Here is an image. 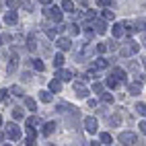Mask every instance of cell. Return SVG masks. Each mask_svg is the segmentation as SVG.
Wrapping results in <instances>:
<instances>
[{"instance_id":"6da1fadb","label":"cell","mask_w":146,"mask_h":146,"mask_svg":"<svg viewBox=\"0 0 146 146\" xmlns=\"http://www.w3.org/2000/svg\"><path fill=\"white\" fill-rule=\"evenodd\" d=\"M119 54H121V58H130V56H134V54H138V43L136 41H125L123 45H121V50H119Z\"/></svg>"},{"instance_id":"7a4b0ae2","label":"cell","mask_w":146,"mask_h":146,"mask_svg":"<svg viewBox=\"0 0 146 146\" xmlns=\"http://www.w3.org/2000/svg\"><path fill=\"white\" fill-rule=\"evenodd\" d=\"M119 144H125V146L138 144V136H136L134 132H121L119 134Z\"/></svg>"},{"instance_id":"3957f363","label":"cell","mask_w":146,"mask_h":146,"mask_svg":"<svg viewBox=\"0 0 146 146\" xmlns=\"http://www.w3.org/2000/svg\"><path fill=\"white\" fill-rule=\"evenodd\" d=\"M6 136H8V138H11V140H19V138H21V128H19V125L17 123H6Z\"/></svg>"},{"instance_id":"277c9868","label":"cell","mask_w":146,"mask_h":146,"mask_svg":"<svg viewBox=\"0 0 146 146\" xmlns=\"http://www.w3.org/2000/svg\"><path fill=\"white\" fill-rule=\"evenodd\" d=\"M45 15L50 17L52 21H56V23H60V21H62V11H60L58 6H52V8H47V11H45Z\"/></svg>"},{"instance_id":"5b68a950","label":"cell","mask_w":146,"mask_h":146,"mask_svg":"<svg viewBox=\"0 0 146 146\" xmlns=\"http://www.w3.org/2000/svg\"><path fill=\"white\" fill-rule=\"evenodd\" d=\"M72 89L76 91V95H78V97H86V93H89V91H86V86H84L80 80H74V82H72Z\"/></svg>"},{"instance_id":"8992f818","label":"cell","mask_w":146,"mask_h":146,"mask_svg":"<svg viewBox=\"0 0 146 146\" xmlns=\"http://www.w3.org/2000/svg\"><path fill=\"white\" fill-rule=\"evenodd\" d=\"M84 130L89 132V134H95L97 132V119L95 117H86L84 119Z\"/></svg>"},{"instance_id":"52a82bcc","label":"cell","mask_w":146,"mask_h":146,"mask_svg":"<svg viewBox=\"0 0 146 146\" xmlns=\"http://www.w3.org/2000/svg\"><path fill=\"white\" fill-rule=\"evenodd\" d=\"M4 23H6V25H17V23H19V15H17L15 11H8V13L4 15Z\"/></svg>"},{"instance_id":"ba28073f","label":"cell","mask_w":146,"mask_h":146,"mask_svg":"<svg viewBox=\"0 0 146 146\" xmlns=\"http://www.w3.org/2000/svg\"><path fill=\"white\" fill-rule=\"evenodd\" d=\"M56 45L60 47V50H64V52L72 50V43H70V39H66V37H60V39H56Z\"/></svg>"},{"instance_id":"9c48e42d","label":"cell","mask_w":146,"mask_h":146,"mask_svg":"<svg viewBox=\"0 0 146 146\" xmlns=\"http://www.w3.org/2000/svg\"><path fill=\"white\" fill-rule=\"evenodd\" d=\"M27 50L29 52H35L37 50V37H35V33H31L27 37Z\"/></svg>"},{"instance_id":"30bf717a","label":"cell","mask_w":146,"mask_h":146,"mask_svg":"<svg viewBox=\"0 0 146 146\" xmlns=\"http://www.w3.org/2000/svg\"><path fill=\"white\" fill-rule=\"evenodd\" d=\"M109 66V62L105 60V58H97V60L93 62V70H103V68Z\"/></svg>"},{"instance_id":"8fae6325","label":"cell","mask_w":146,"mask_h":146,"mask_svg":"<svg viewBox=\"0 0 146 146\" xmlns=\"http://www.w3.org/2000/svg\"><path fill=\"white\" fill-rule=\"evenodd\" d=\"M91 27H95V33H99V35L107 31V25H105V19H103V21H95V23H93Z\"/></svg>"},{"instance_id":"7c38bea8","label":"cell","mask_w":146,"mask_h":146,"mask_svg":"<svg viewBox=\"0 0 146 146\" xmlns=\"http://www.w3.org/2000/svg\"><path fill=\"white\" fill-rule=\"evenodd\" d=\"M136 23H130V21H123V33L125 35H134V31H136Z\"/></svg>"},{"instance_id":"4fadbf2b","label":"cell","mask_w":146,"mask_h":146,"mask_svg":"<svg viewBox=\"0 0 146 146\" xmlns=\"http://www.w3.org/2000/svg\"><path fill=\"white\" fill-rule=\"evenodd\" d=\"M50 91H52V93H60V91H62V80H60V78L50 80Z\"/></svg>"},{"instance_id":"5bb4252c","label":"cell","mask_w":146,"mask_h":146,"mask_svg":"<svg viewBox=\"0 0 146 146\" xmlns=\"http://www.w3.org/2000/svg\"><path fill=\"white\" fill-rule=\"evenodd\" d=\"M113 76H115V78H117L119 82H125V78H128L125 70H121V68H113Z\"/></svg>"},{"instance_id":"9a60e30c","label":"cell","mask_w":146,"mask_h":146,"mask_svg":"<svg viewBox=\"0 0 146 146\" xmlns=\"http://www.w3.org/2000/svg\"><path fill=\"white\" fill-rule=\"evenodd\" d=\"M72 76H74L72 70H58V78L60 80H72Z\"/></svg>"},{"instance_id":"2e32d148","label":"cell","mask_w":146,"mask_h":146,"mask_svg":"<svg viewBox=\"0 0 146 146\" xmlns=\"http://www.w3.org/2000/svg\"><path fill=\"white\" fill-rule=\"evenodd\" d=\"M17 64H19V56L13 54V56H11V64H8V70H6V72H8V74H13V72L17 70Z\"/></svg>"},{"instance_id":"e0dca14e","label":"cell","mask_w":146,"mask_h":146,"mask_svg":"<svg viewBox=\"0 0 146 146\" xmlns=\"http://www.w3.org/2000/svg\"><path fill=\"white\" fill-rule=\"evenodd\" d=\"M39 99L43 101V103H52V91H39Z\"/></svg>"},{"instance_id":"ac0fdd59","label":"cell","mask_w":146,"mask_h":146,"mask_svg":"<svg viewBox=\"0 0 146 146\" xmlns=\"http://www.w3.org/2000/svg\"><path fill=\"white\" fill-rule=\"evenodd\" d=\"M128 91H130V95H140L142 93V84L140 82H132Z\"/></svg>"},{"instance_id":"d6986e66","label":"cell","mask_w":146,"mask_h":146,"mask_svg":"<svg viewBox=\"0 0 146 146\" xmlns=\"http://www.w3.org/2000/svg\"><path fill=\"white\" fill-rule=\"evenodd\" d=\"M117 82H119V80L115 78L113 74H111V76H107V78H105V84L109 86V89H117Z\"/></svg>"},{"instance_id":"ffe728a7","label":"cell","mask_w":146,"mask_h":146,"mask_svg":"<svg viewBox=\"0 0 146 146\" xmlns=\"http://www.w3.org/2000/svg\"><path fill=\"white\" fill-rule=\"evenodd\" d=\"M121 35H123V23H117L113 27V37L117 39V37H121Z\"/></svg>"},{"instance_id":"44dd1931","label":"cell","mask_w":146,"mask_h":146,"mask_svg":"<svg viewBox=\"0 0 146 146\" xmlns=\"http://www.w3.org/2000/svg\"><path fill=\"white\" fill-rule=\"evenodd\" d=\"M54 130H56V121H47V123L43 125V134H45V136H50Z\"/></svg>"},{"instance_id":"7402d4cb","label":"cell","mask_w":146,"mask_h":146,"mask_svg":"<svg viewBox=\"0 0 146 146\" xmlns=\"http://www.w3.org/2000/svg\"><path fill=\"white\" fill-rule=\"evenodd\" d=\"M64 66V56L62 54H56L54 56V68H62Z\"/></svg>"},{"instance_id":"603a6c76","label":"cell","mask_w":146,"mask_h":146,"mask_svg":"<svg viewBox=\"0 0 146 146\" xmlns=\"http://www.w3.org/2000/svg\"><path fill=\"white\" fill-rule=\"evenodd\" d=\"M25 107H27V109H31V111H35L37 109V103L31 99V97H25Z\"/></svg>"},{"instance_id":"cb8c5ba5","label":"cell","mask_w":146,"mask_h":146,"mask_svg":"<svg viewBox=\"0 0 146 146\" xmlns=\"http://www.w3.org/2000/svg\"><path fill=\"white\" fill-rule=\"evenodd\" d=\"M23 115H25L23 107H15V109H13V117L15 119H23Z\"/></svg>"},{"instance_id":"d4e9b609","label":"cell","mask_w":146,"mask_h":146,"mask_svg":"<svg viewBox=\"0 0 146 146\" xmlns=\"http://www.w3.org/2000/svg\"><path fill=\"white\" fill-rule=\"evenodd\" d=\"M68 33H70L72 37H74V35H78V33H80V29H78V25H76V23H72V25H68Z\"/></svg>"},{"instance_id":"484cf974","label":"cell","mask_w":146,"mask_h":146,"mask_svg":"<svg viewBox=\"0 0 146 146\" xmlns=\"http://www.w3.org/2000/svg\"><path fill=\"white\" fill-rule=\"evenodd\" d=\"M8 91H11L15 97H23V89H21V86H19V84H15V86H11V89H8Z\"/></svg>"},{"instance_id":"4316f807","label":"cell","mask_w":146,"mask_h":146,"mask_svg":"<svg viewBox=\"0 0 146 146\" xmlns=\"http://www.w3.org/2000/svg\"><path fill=\"white\" fill-rule=\"evenodd\" d=\"M62 8H64V11H68V13H72V11H74V4H72V0H64Z\"/></svg>"},{"instance_id":"83f0119b","label":"cell","mask_w":146,"mask_h":146,"mask_svg":"<svg viewBox=\"0 0 146 146\" xmlns=\"http://www.w3.org/2000/svg\"><path fill=\"white\" fill-rule=\"evenodd\" d=\"M19 6L25 8V11H31V8H33V4L29 2V0H19Z\"/></svg>"},{"instance_id":"f1b7e54d","label":"cell","mask_w":146,"mask_h":146,"mask_svg":"<svg viewBox=\"0 0 146 146\" xmlns=\"http://www.w3.org/2000/svg\"><path fill=\"white\" fill-rule=\"evenodd\" d=\"M101 101H103V103H107V105H109V103H113V97H111L109 93H101Z\"/></svg>"},{"instance_id":"f546056e","label":"cell","mask_w":146,"mask_h":146,"mask_svg":"<svg viewBox=\"0 0 146 146\" xmlns=\"http://www.w3.org/2000/svg\"><path fill=\"white\" fill-rule=\"evenodd\" d=\"M101 144H111V134L103 132V134H101Z\"/></svg>"},{"instance_id":"4dcf8cb0","label":"cell","mask_w":146,"mask_h":146,"mask_svg":"<svg viewBox=\"0 0 146 146\" xmlns=\"http://www.w3.org/2000/svg\"><path fill=\"white\" fill-rule=\"evenodd\" d=\"M101 17L105 19V21H113V19H115V15H113L111 11H103V13H101Z\"/></svg>"},{"instance_id":"1f68e13d","label":"cell","mask_w":146,"mask_h":146,"mask_svg":"<svg viewBox=\"0 0 146 146\" xmlns=\"http://www.w3.org/2000/svg\"><path fill=\"white\" fill-rule=\"evenodd\" d=\"M136 111H138L140 115H144V117H146V103H138V105H136Z\"/></svg>"},{"instance_id":"d6a6232c","label":"cell","mask_w":146,"mask_h":146,"mask_svg":"<svg viewBox=\"0 0 146 146\" xmlns=\"http://www.w3.org/2000/svg\"><path fill=\"white\" fill-rule=\"evenodd\" d=\"M45 33L50 39H56V33H58V29H52V27H45Z\"/></svg>"},{"instance_id":"836d02e7","label":"cell","mask_w":146,"mask_h":146,"mask_svg":"<svg viewBox=\"0 0 146 146\" xmlns=\"http://www.w3.org/2000/svg\"><path fill=\"white\" fill-rule=\"evenodd\" d=\"M8 93H11V91H6V89L0 91V101H2V103H6V101H8Z\"/></svg>"},{"instance_id":"e575fe53","label":"cell","mask_w":146,"mask_h":146,"mask_svg":"<svg viewBox=\"0 0 146 146\" xmlns=\"http://www.w3.org/2000/svg\"><path fill=\"white\" fill-rule=\"evenodd\" d=\"M37 123H41V119H39V117H29V119H27V125H33V128H35Z\"/></svg>"},{"instance_id":"d590c367","label":"cell","mask_w":146,"mask_h":146,"mask_svg":"<svg viewBox=\"0 0 146 146\" xmlns=\"http://www.w3.org/2000/svg\"><path fill=\"white\" fill-rule=\"evenodd\" d=\"M84 35L89 37V39H91V37H95V29H91L89 25H86V27H84Z\"/></svg>"},{"instance_id":"8d00e7d4","label":"cell","mask_w":146,"mask_h":146,"mask_svg":"<svg viewBox=\"0 0 146 146\" xmlns=\"http://www.w3.org/2000/svg\"><path fill=\"white\" fill-rule=\"evenodd\" d=\"M33 66H35V70H39V72H41V70H43V68H45L41 60H33Z\"/></svg>"},{"instance_id":"74e56055","label":"cell","mask_w":146,"mask_h":146,"mask_svg":"<svg viewBox=\"0 0 146 146\" xmlns=\"http://www.w3.org/2000/svg\"><path fill=\"white\" fill-rule=\"evenodd\" d=\"M82 17L86 19V21H93V19H95V13H93V11H84V13H82Z\"/></svg>"},{"instance_id":"f35d334b","label":"cell","mask_w":146,"mask_h":146,"mask_svg":"<svg viewBox=\"0 0 146 146\" xmlns=\"http://www.w3.org/2000/svg\"><path fill=\"white\" fill-rule=\"evenodd\" d=\"M136 27H138V29H146V19H138V21H136Z\"/></svg>"},{"instance_id":"ab89813d","label":"cell","mask_w":146,"mask_h":146,"mask_svg":"<svg viewBox=\"0 0 146 146\" xmlns=\"http://www.w3.org/2000/svg\"><path fill=\"white\" fill-rule=\"evenodd\" d=\"M107 50L115 52V50H117V41H107Z\"/></svg>"},{"instance_id":"60d3db41","label":"cell","mask_w":146,"mask_h":146,"mask_svg":"<svg viewBox=\"0 0 146 146\" xmlns=\"http://www.w3.org/2000/svg\"><path fill=\"white\" fill-rule=\"evenodd\" d=\"M97 52H99V54H105V52H107V43H99V45H97Z\"/></svg>"},{"instance_id":"b9f144b4","label":"cell","mask_w":146,"mask_h":146,"mask_svg":"<svg viewBox=\"0 0 146 146\" xmlns=\"http://www.w3.org/2000/svg\"><path fill=\"white\" fill-rule=\"evenodd\" d=\"M93 91H95V93H99V95H101V93H103V86H101L99 82H95V84H93Z\"/></svg>"},{"instance_id":"7bdbcfd3","label":"cell","mask_w":146,"mask_h":146,"mask_svg":"<svg viewBox=\"0 0 146 146\" xmlns=\"http://www.w3.org/2000/svg\"><path fill=\"white\" fill-rule=\"evenodd\" d=\"M97 4H99V6H109L111 0H97Z\"/></svg>"},{"instance_id":"ee69618b","label":"cell","mask_w":146,"mask_h":146,"mask_svg":"<svg viewBox=\"0 0 146 146\" xmlns=\"http://www.w3.org/2000/svg\"><path fill=\"white\" fill-rule=\"evenodd\" d=\"M140 41H142V45L146 47V31H142V37H140Z\"/></svg>"},{"instance_id":"f6af8a7d","label":"cell","mask_w":146,"mask_h":146,"mask_svg":"<svg viewBox=\"0 0 146 146\" xmlns=\"http://www.w3.org/2000/svg\"><path fill=\"white\" fill-rule=\"evenodd\" d=\"M140 130H142V134H146V121H140Z\"/></svg>"},{"instance_id":"bcb514c9","label":"cell","mask_w":146,"mask_h":146,"mask_svg":"<svg viewBox=\"0 0 146 146\" xmlns=\"http://www.w3.org/2000/svg\"><path fill=\"white\" fill-rule=\"evenodd\" d=\"M39 2H41V4H45V6H47V4H52V0H39Z\"/></svg>"},{"instance_id":"7dc6e473","label":"cell","mask_w":146,"mask_h":146,"mask_svg":"<svg viewBox=\"0 0 146 146\" xmlns=\"http://www.w3.org/2000/svg\"><path fill=\"white\" fill-rule=\"evenodd\" d=\"M2 140H4V136H2V134H0V144H2Z\"/></svg>"},{"instance_id":"c3c4849f","label":"cell","mask_w":146,"mask_h":146,"mask_svg":"<svg viewBox=\"0 0 146 146\" xmlns=\"http://www.w3.org/2000/svg\"><path fill=\"white\" fill-rule=\"evenodd\" d=\"M142 64H144V68H146V58H144V60H142Z\"/></svg>"},{"instance_id":"681fc988","label":"cell","mask_w":146,"mask_h":146,"mask_svg":"<svg viewBox=\"0 0 146 146\" xmlns=\"http://www.w3.org/2000/svg\"><path fill=\"white\" fill-rule=\"evenodd\" d=\"M0 45H2V37H0Z\"/></svg>"},{"instance_id":"f907efd6","label":"cell","mask_w":146,"mask_h":146,"mask_svg":"<svg viewBox=\"0 0 146 146\" xmlns=\"http://www.w3.org/2000/svg\"><path fill=\"white\" fill-rule=\"evenodd\" d=\"M0 123H2V119H0Z\"/></svg>"}]
</instances>
